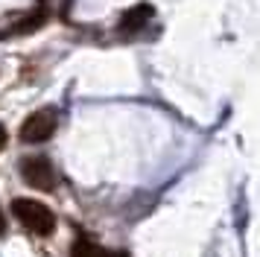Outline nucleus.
I'll use <instances>...</instances> for the list:
<instances>
[{
  "instance_id": "1",
  "label": "nucleus",
  "mask_w": 260,
  "mask_h": 257,
  "mask_svg": "<svg viewBox=\"0 0 260 257\" xmlns=\"http://www.w3.org/2000/svg\"><path fill=\"white\" fill-rule=\"evenodd\" d=\"M15 219L24 225L26 231L38 234V237H50L56 231V213L44 205V202H32V199H15L12 202Z\"/></svg>"
},
{
  "instance_id": "2",
  "label": "nucleus",
  "mask_w": 260,
  "mask_h": 257,
  "mask_svg": "<svg viewBox=\"0 0 260 257\" xmlns=\"http://www.w3.org/2000/svg\"><path fill=\"white\" fill-rule=\"evenodd\" d=\"M59 126V111L56 108H41L36 114H29L21 126V140L24 143H44L53 138V132Z\"/></svg>"
},
{
  "instance_id": "3",
  "label": "nucleus",
  "mask_w": 260,
  "mask_h": 257,
  "mask_svg": "<svg viewBox=\"0 0 260 257\" xmlns=\"http://www.w3.org/2000/svg\"><path fill=\"white\" fill-rule=\"evenodd\" d=\"M21 175H24V181L29 187H36L41 193H50V190H56V170H53V164L47 158H24L21 161Z\"/></svg>"
},
{
  "instance_id": "4",
  "label": "nucleus",
  "mask_w": 260,
  "mask_h": 257,
  "mask_svg": "<svg viewBox=\"0 0 260 257\" xmlns=\"http://www.w3.org/2000/svg\"><path fill=\"white\" fill-rule=\"evenodd\" d=\"M152 18V6L149 3H138V6H132L123 18H120V33H138L146 26V21Z\"/></svg>"
},
{
  "instance_id": "5",
  "label": "nucleus",
  "mask_w": 260,
  "mask_h": 257,
  "mask_svg": "<svg viewBox=\"0 0 260 257\" xmlns=\"http://www.w3.org/2000/svg\"><path fill=\"white\" fill-rule=\"evenodd\" d=\"M103 254H106V251L96 243H91V240H76V243L71 245V257H103Z\"/></svg>"
},
{
  "instance_id": "6",
  "label": "nucleus",
  "mask_w": 260,
  "mask_h": 257,
  "mask_svg": "<svg viewBox=\"0 0 260 257\" xmlns=\"http://www.w3.org/2000/svg\"><path fill=\"white\" fill-rule=\"evenodd\" d=\"M103 257H129V254H126V251H106Z\"/></svg>"
},
{
  "instance_id": "7",
  "label": "nucleus",
  "mask_w": 260,
  "mask_h": 257,
  "mask_svg": "<svg viewBox=\"0 0 260 257\" xmlns=\"http://www.w3.org/2000/svg\"><path fill=\"white\" fill-rule=\"evenodd\" d=\"M3 146H6V128L0 126V149H3Z\"/></svg>"
},
{
  "instance_id": "8",
  "label": "nucleus",
  "mask_w": 260,
  "mask_h": 257,
  "mask_svg": "<svg viewBox=\"0 0 260 257\" xmlns=\"http://www.w3.org/2000/svg\"><path fill=\"white\" fill-rule=\"evenodd\" d=\"M6 231V216H3V210H0V234Z\"/></svg>"
}]
</instances>
